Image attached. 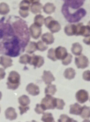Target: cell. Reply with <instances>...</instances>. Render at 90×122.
Instances as JSON below:
<instances>
[{"label":"cell","mask_w":90,"mask_h":122,"mask_svg":"<svg viewBox=\"0 0 90 122\" xmlns=\"http://www.w3.org/2000/svg\"><path fill=\"white\" fill-rule=\"evenodd\" d=\"M34 110H35V112L37 114H41L44 113V112L46 110L45 109L44 107L41 103V104H37L36 105V107Z\"/></svg>","instance_id":"8d00e7d4"},{"label":"cell","mask_w":90,"mask_h":122,"mask_svg":"<svg viewBox=\"0 0 90 122\" xmlns=\"http://www.w3.org/2000/svg\"><path fill=\"white\" fill-rule=\"evenodd\" d=\"M75 75L76 72L75 70L71 67H69L67 68L65 70L63 74L65 78L69 80L73 79L75 77Z\"/></svg>","instance_id":"ffe728a7"},{"label":"cell","mask_w":90,"mask_h":122,"mask_svg":"<svg viewBox=\"0 0 90 122\" xmlns=\"http://www.w3.org/2000/svg\"><path fill=\"white\" fill-rule=\"evenodd\" d=\"M5 114L6 118L10 121L16 119L17 117V114L16 112L15 109L12 107H8L6 110Z\"/></svg>","instance_id":"4fadbf2b"},{"label":"cell","mask_w":90,"mask_h":122,"mask_svg":"<svg viewBox=\"0 0 90 122\" xmlns=\"http://www.w3.org/2000/svg\"><path fill=\"white\" fill-rule=\"evenodd\" d=\"M44 12L47 14H51L55 12L56 7L53 4L51 3H47L43 7Z\"/></svg>","instance_id":"7402d4cb"},{"label":"cell","mask_w":90,"mask_h":122,"mask_svg":"<svg viewBox=\"0 0 90 122\" xmlns=\"http://www.w3.org/2000/svg\"><path fill=\"white\" fill-rule=\"evenodd\" d=\"M70 114L76 116H80L82 109V107L78 103H75L74 104L70 105Z\"/></svg>","instance_id":"2e32d148"},{"label":"cell","mask_w":90,"mask_h":122,"mask_svg":"<svg viewBox=\"0 0 90 122\" xmlns=\"http://www.w3.org/2000/svg\"><path fill=\"white\" fill-rule=\"evenodd\" d=\"M55 98L51 95H46L45 97L41 101V104L46 110L55 109Z\"/></svg>","instance_id":"277c9868"},{"label":"cell","mask_w":90,"mask_h":122,"mask_svg":"<svg viewBox=\"0 0 90 122\" xmlns=\"http://www.w3.org/2000/svg\"><path fill=\"white\" fill-rule=\"evenodd\" d=\"M25 50L27 53L30 54H33L37 50V43L33 41L29 42L27 44V45L26 46Z\"/></svg>","instance_id":"44dd1931"},{"label":"cell","mask_w":90,"mask_h":122,"mask_svg":"<svg viewBox=\"0 0 90 122\" xmlns=\"http://www.w3.org/2000/svg\"><path fill=\"white\" fill-rule=\"evenodd\" d=\"M83 49L82 46L79 43H75L73 44L71 50L74 55L76 56H78L82 54Z\"/></svg>","instance_id":"ac0fdd59"},{"label":"cell","mask_w":90,"mask_h":122,"mask_svg":"<svg viewBox=\"0 0 90 122\" xmlns=\"http://www.w3.org/2000/svg\"><path fill=\"white\" fill-rule=\"evenodd\" d=\"M29 31L30 35L33 38L37 40L42 34V29L41 27L35 24L34 23L29 27Z\"/></svg>","instance_id":"52a82bcc"},{"label":"cell","mask_w":90,"mask_h":122,"mask_svg":"<svg viewBox=\"0 0 90 122\" xmlns=\"http://www.w3.org/2000/svg\"></svg>","instance_id":"681fc988"},{"label":"cell","mask_w":90,"mask_h":122,"mask_svg":"<svg viewBox=\"0 0 90 122\" xmlns=\"http://www.w3.org/2000/svg\"><path fill=\"white\" fill-rule=\"evenodd\" d=\"M31 60V56L28 54H24L22 56L19 58L20 63L22 64H27L30 63Z\"/></svg>","instance_id":"1f68e13d"},{"label":"cell","mask_w":90,"mask_h":122,"mask_svg":"<svg viewBox=\"0 0 90 122\" xmlns=\"http://www.w3.org/2000/svg\"><path fill=\"white\" fill-rule=\"evenodd\" d=\"M75 97L79 103L83 104L89 100V94L87 91L81 89L76 92Z\"/></svg>","instance_id":"ba28073f"},{"label":"cell","mask_w":90,"mask_h":122,"mask_svg":"<svg viewBox=\"0 0 90 122\" xmlns=\"http://www.w3.org/2000/svg\"><path fill=\"white\" fill-rule=\"evenodd\" d=\"M30 4L28 0H23L19 4L20 10L29 11L30 8Z\"/></svg>","instance_id":"f546056e"},{"label":"cell","mask_w":90,"mask_h":122,"mask_svg":"<svg viewBox=\"0 0 90 122\" xmlns=\"http://www.w3.org/2000/svg\"><path fill=\"white\" fill-rule=\"evenodd\" d=\"M42 40L46 45H51L55 41V38L52 33L46 32L42 36Z\"/></svg>","instance_id":"9a60e30c"},{"label":"cell","mask_w":90,"mask_h":122,"mask_svg":"<svg viewBox=\"0 0 90 122\" xmlns=\"http://www.w3.org/2000/svg\"><path fill=\"white\" fill-rule=\"evenodd\" d=\"M68 53L67 49L65 47L59 46L55 49V54L57 59L63 60L67 56Z\"/></svg>","instance_id":"30bf717a"},{"label":"cell","mask_w":90,"mask_h":122,"mask_svg":"<svg viewBox=\"0 0 90 122\" xmlns=\"http://www.w3.org/2000/svg\"><path fill=\"white\" fill-rule=\"evenodd\" d=\"M65 105V103L64 100L62 99L55 98V107L58 110L63 109Z\"/></svg>","instance_id":"4dcf8cb0"},{"label":"cell","mask_w":90,"mask_h":122,"mask_svg":"<svg viewBox=\"0 0 90 122\" xmlns=\"http://www.w3.org/2000/svg\"><path fill=\"white\" fill-rule=\"evenodd\" d=\"M26 91L29 95L33 96L39 95L40 93V90L39 86L33 83L29 84L26 87Z\"/></svg>","instance_id":"8fae6325"},{"label":"cell","mask_w":90,"mask_h":122,"mask_svg":"<svg viewBox=\"0 0 90 122\" xmlns=\"http://www.w3.org/2000/svg\"><path fill=\"white\" fill-rule=\"evenodd\" d=\"M64 32L68 36L75 35L76 32V25L68 24L65 27Z\"/></svg>","instance_id":"e0dca14e"},{"label":"cell","mask_w":90,"mask_h":122,"mask_svg":"<svg viewBox=\"0 0 90 122\" xmlns=\"http://www.w3.org/2000/svg\"><path fill=\"white\" fill-rule=\"evenodd\" d=\"M44 64V59L41 56H37L33 54L31 56V60L30 61V65H33L34 66V68L42 67Z\"/></svg>","instance_id":"9c48e42d"},{"label":"cell","mask_w":90,"mask_h":122,"mask_svg":"<svg viewBox=\"0 0 90 122\" xmlns=\"http://www.w3.org/2000/svg\"><path fill=\"white\" fill-rule=\"evenodd\" d=\"M42 79L45 84H51L52 82L55 80V78L51 71H44Z\"/></svg>","instance_id":"7c38bea8"},{"label":"cell","mask_w":90,"mask_h":122,"mask_svg":"<svg viewBox=\"0 0 90 122\" xmlns=\"http://www.w3.org/2000/svg\"><path fill=\"white\" fill-rule=\"evenodd\" d=\"M2 94L1 92H0V100H1V98H2Z\"/></svg>","instance_id":"ee69618b"},{"label":"cell","mask_w":90,"mask_h":122,"mask_svg":"<svg viewBox=\"0 0 90 122\" xmlns=\"http://www.w3.org/2000/svg\"><path fill=\"white\" fill-rule=\"evenodd\" d=\"M18 108L20 110V112L21 115H22L23 114L26 112L27 111H28L30 109L29 107L28 106H20L18 107Z\"/></svg>","instance_id":"74e56055"},{"label":"cell","mask_w":90,"mask_h":122,"mask_svg":"<svg viewBox=\"0 0 90 122\" xmlns=\"http://www.w3.org/2000/svg\"><path fill=\"white\" fill-rule=\"evenodd\" d=\"M87 25L89 26V27H90V20L89 21V22L88 23V24H87Z\"/></svg>","instance_id":"f6af8a7d"},{"label":"cell","mask_w":90,"mask_h":122,"mask_svg":"<svg viewBox=\"0 0 90 122\" xmlns=\"http://www.w3.org/2000/svg\"><path fill=\"white\" fill-rule=\"evenodd\" d=\"M18 102L21 106H28L30 103V100L29 97L26 95H22L18 98Z\"/></svg>","instance_id":"4316f807"},{"label":"cell","mask_w":90,"mask_h":122,"mask_svg":"<svg viewBox=\"0 0 90 122\" xmlns=\"http://www.w3.org/2000/svg\"><path fill=\"white\" fill-rule=\"evenodd\" d=\"M68 2H70V6L74 9H77L84 5L85 0H68Z\"/></svg>","instance_id":"d4e9b609"},{"label":"cell","mask_w":90,"mask_h":122,"mask_svg":"<svg viewBox=\"0 0 90 122\" xmlns=\"http://www.w3.org/2000/svg\"><path fill=\"white\" fill-rule=\"evenodd\" d=\"M6 73L5 69L2 68H0V80L4 79L5 77Z\"/></svg>","instance_id":"60d3db41"},{"label":"cell","mask_w":90,"mask_h":122,"mask_svg":"<svg viewBox=\"0 0 90 122\" xmlns=\"http://www.w3.org/2000/svg\"><path fill=\"white\" fill-rule=\"evenodd\" d=\"M73 56L70 53H68L67 56L64 59L62 60V64L64 65L67 66L70 64L72 60Z\"/></svg>","instance_id":"d590c367"},{"label":"cell","mask_w":90,"mask_h":122,"mask_svg":"<svg viewBox=\"0 0 90 122\" xmlns=\"http://www.w3.org/2000/svg\"><path fill=\"white\" fill-rule=\"evenodd\" d=\"M37 49L41 51H45L48 49V46L42 41H39L37 43Z\"/></svg>","instance_id":"d6a6232c"},{"label":"cell","mask_w":90,"mask_h":122,"mask_svg":"<svg viewBox=\"0 0 90 122\" xmlns=\"http://www.w3.org/2000/svg\"><path fill=\"white\" fill-rule=\"evenodd\" d=\"M13 60L10 56H0V64L4 67V69H6L8 67L13 66Z\"/></svg>","instance_id":"5bb4252c"},{"label":"cell","mask_w":90,"mask_h":122,"mask_svg":"<svg viewBox=\"0 0 90 122\" xmlns=\"http://www.w3.org/2000/svg\"></svg>","instance_id":"c3c4849f"},{"label":"cell","mask_w":90,"mask_h":122,"mask_svg":"<svg viewBox=\"0 0 90 122\" xmlns=\"http://www.w3.org/2000/svg\"><path fill=\"white\" fill-rule=\"evenodd\" d=\"M27 26L20 29V25L0 20V54L16 57L25 51L29 41Z\"/></svg>","instance_id":"6da1fadb"},{"label":"cell","mask_w":90,"mask_h":122,"mask_svg":"<svg viewBox=\"0 0 90 122\" xmlns=\"http://www.w3.org/2000/svg\"></svg>","instance_id":"bcb514c9"},{"label":"cell","mask_w":90,"mask_h":122,"mask_svg":"<svg viewBox=\"0 0 90 122\" xmlns=\"http://www.w3.org/2000/svg\"><path fill=\"white\" fill-rule=\"evenodd\" d=\"M82 36L87 37L90 36V27L89 26H84L83 23H79L76 25V33L75 36Z\"/></svg>","instance_id":"5b68a950"},{"label":"cell","mask_w":90,"mask_h":122,"mask_svg":"<svg viewBox=\"0 0 90 122\" xmlns=\"http://www.w3.org/2000/svg\"><path fill=\"white\" fill-rule=\"evenodd\" d=\"M83 78L84 80L87 81H90V70L84 71L83 74Z\"/></svg>","instance_id":"f35d334b"},{"label":"cell","mask_w":90,"mask_h":122,"mask_svg":"<svg viewBox=\"0 0 90 122\" xmlns=\"http://www.w3.org/2000/svg\"><path fill=\"white\" fill-rule=\"evenodd\" d=\"M75 64L79 69H84L88 67L89 62L88 59L85 56L81 54L75 58Z\"/></svg>","instance_id":"8992f818"},{"label":"cell","mask_w":90,"mask_h":122,"mask_svg":"<svg viewBox=\"0 0 90 122\" xmlns=\"http://www.w3.org/2000/svg\"><path fill=\"white\" fill-rule=\"evenodd\" d=\"M41 120L45 122H54L55 119L51 113H43Z\"/></svg>","instance_id":"83f0119b"},{"label":"cell","mask_w":90,"mask_h":122,"mask_svg":"<svg viewBox=\"0 0 90 122\" xmlns=\"http://www.w3.org/2000/svg\"><path fill=\"white\" fill-rule=\"evenodd\" d=\"M44 24L52 33L58 32L61 29V26L58 21L55 20L52 16L47 17L45 19Z\"/></svg>","instance_id":"3957f363"},{"label":"cell","mask_w":90,"mask_h":122,"mask_svg":"<svg viewBox=\"0 0 90 122\" xmlns=\"http://www.w3.org/2000/svg\"><path fill=\"white\" fill-rule=\"evenodd\" d=\"M56 86L54 84H48L45 88V95H49L51 96L54 95L57 92Z\"/></svg>","instance_id":"603a6c76"},{"label":"cell","mask_w":90,"mask_h":122,"mask_svg":"<svg viewBox=\"0 0 90 122\" xmlns=\"http://www.w3.org/2000/svg\"><path fill=\"white\" fill-rule=\"evenodd\" d=\"M21 76L19 74L15 71H11L8 77L7 88L11 90H16L20 84Z\"/></svg>","instance_id":"7a4b0ae2"},{"label":"cell","mask_w":90,"mask_h":122,"mask_svg":"<svg viewBox=\"0 0 90 122\" xmlns=\"http://www.w3.org/2000/svg\"><path fill=\"white\" fill-rule=\"evenodd\" d=\"M43 5L39 2H34L30 6V11L34 14L41 13L42 9H43Z\"/></svg>","instance_id":"d6986e66"},{"label":"cell","mask_w":90,"mask_h":122,"mask_svg":"<svg viewBox=\"0 0 90 122\" xmlns=\"http://www.w3.org/2000/svg\"><path fill=\"white\" fill-rule=\"evenodd\" d=\"M83 42L87 45H90V36L84 38Z\"/></svg>","instance_id":"b9f144b4"},{"label":"cell","mask_w":90,"mask_h":122,"mask_svg":"<svg viewBox=\"0 0 90 122\" xmlns=\"http://www.w3.org/2000/svg\"></svg>","instance_id":"7dc6e473"},{"label":"cell","mask_w":90,"mask_h":122,"mask_svg":"<svg viewBox=\"0 0 90 122\" xmlns=\"http://www.w3.org/2000/svg\"><path fill=\"white\" fill-rule=\"evenodd\" d=\"M30 3H33L34 2H39L40 0H28Z\"/></svg>","instance_id":"7bdbcfd3"},{"label":"cell","mask_w":90,"mask_h":122,"mask_svg":"<svg viewBox=\"0 0 90 122\" xmlns=\"http://www.w3.org/2000/svg\"><path fill=\"white\" fill-rule=\"evenodd\" d=\"M58 122H77L73 119L70 118L68 116L64 114L61 115L60 117V119L58 120Z\"/></svg>","instance_id":"836d02e7"},{"label":"cell","mask_w":90,"mask_h":122,"mask_svg":"<svg viewBox=\"0 0 90 122\" xmlns=\"http://www.w3.org/2000/svg\"><path fill=\"white\" fill-rule=\"evenodd\" d=\"M80 116L84 119L90 118V107L84 105L82 107V109Z\"/></svg>","instance_id":"cb8c5ba5"},{"label":"cell","mask_w":90,"mask_h":122,"mask_svg":"<svg viewBox=\"0 0 90 122\" xmlns=\"http://www.w3.org/2000/svg\"><path fill=\"white\" fill-rule=\"evenodd\" d=\"M10 12V7L5 2L0 3V15H6Z\"/></svg>","instance_id":"484cf974"},{"label":"cell","mask_w":90,"mask_h":122,"mask_svg":"<svg viewBox=\"0 0 90 122\" xmlns=\"http://www.w3.org/2000/svg\"><path fill=\"white\" fill-rule=\"evenodd\" d=\"M44 21L45 19L44 16L41 14L37 15L34 18V23L40 27H42L43 25L44 24Z\"/></svg>","instance_id":"f1b7e54d"},{"label":"cell","mask_w":90,"mask_h":122,"mask_svg":"<svg viewBox=\"0 0 90 122\" xmlns=\"http://www.w3.org/2000/svg\"><path fill=\"white\" fill-rule=\"evenodd\" d=\"M19 13L20 15L23 18H26L29 16V11L19 10Z\"/></svg>","instance_id":"ab89813d"},{"label":"cell","mask_w":90,"mask_h":122,"mask_svg":"<svg viewBox=\"0 0 90 122\" xmlns=\"http://www.w3.org/2000/svg\"><path fill=\"white\" fill-rule=\"evenodd\" d=\"M47 57L51 59L52 61H57V58L55 56V49L54 48H51L48 51Z\"/></svg>","instance_id":"e575fe53"}]
</instances>
